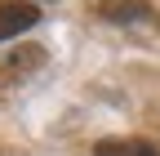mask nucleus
I'll use <instances>...</instances> for the list:
<instances>
[{
    "label": "nucleus",
    "instance_id": "obj_1",
    "mask_svg": "<svg viewBox=\"0 0 160 156\" xmlns=\"http://www.w3.org/2000/svg\"><path fill=\"white\" fill-rule=\"evenodd\" d=\"M36 23H40V9L31 0H5V5H0V40H9V36L27 31Z\"/></svg>",
    "mask_w": 160,
    "mask_h": 156
},
{
    "label": "nucleus",
    "instance_id": "obj_2",
    "mask_svg": "<svg viewBox=\"0 0 160 156\" xmlns=\"http://www.w3.org/2000/svg\"><path fill=\"white\" fill-rule=\"evenodd\" d=\"M93 156H160V147L147 138H102L93 143Z\"/></svg>",
    "mask_w": 160,
    "mask_h": 156
},
{
    "label": "nucleus",
    "instance_id": "obj_3",
    "mask_svg": "<svg viewBox=\"0 0 160 156\" xmlns=\"http://www.w3.org/2000/svg\"><path fill=\"white\" fill-rule=\"evenodd\" d=\"M147 13H151V9H147V5H138V0H133V5H107V9H102L107 23H142Z\"/></svg>",
    "mask_w": 160,
    "mask_h": 156
}]
</instances>
